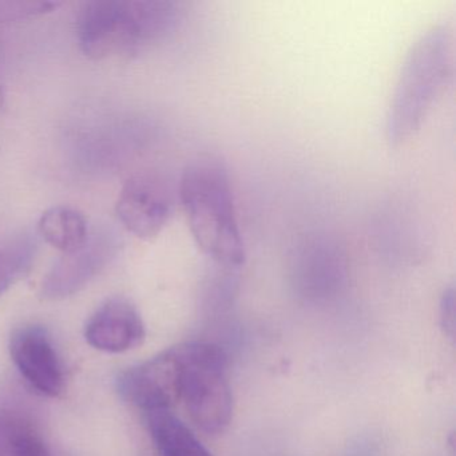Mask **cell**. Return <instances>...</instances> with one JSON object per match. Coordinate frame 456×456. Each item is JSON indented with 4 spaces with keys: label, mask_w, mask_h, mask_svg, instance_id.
I'll return each mask as SVG.
<instances>
[{
    "label": "cell",
    "mask_w": 456,
    "mask_h": 456,
    "mask_svg": "<svg viewBox=\"0 0 456 456\" xmlns=\"http://www.w3.org/2000/svg\"><path fill=\"white\" fill-rule=\"evenodd\" d=\"M178 196L202 253L216 265H244L247 253L225 164L208 154L194 159L181 175Z\"/></svg>",
    "instance_id": "cell-1"
},
{
    "label": "cell",
    "mask_w": 456,
    "mask_h": 456,
    "mask_svg": "<svg viewBox=\"0 0 456 456\" xmlns=\"http://www.w3.org/2000/svg\"><path fill=\"white\" fill-rule=\"evenodd\" d=\"M453 66V38L447 25L424 31L407 53L397 77L386 118L391 146L407 142L420 129L444 92Z\"/></svg>",
    "instance_id": "cell-2"
},
{
    "label": "cell",
    "mask_w": 456,
    "mask_h": 456,
    "mask_svg": "<svg viewBox=\"0 0 456 456\" xmlns=\"http://www.w3.org/2000/svg\"><path fill=\"white\" fill-rule=\"evenodd\" d=\"M180 18L173 2H89L78 18L79 47L94 61L130 57L175 30Z\"/></svg>",
    "instance_id": "cell-3"
},
{
    "label": "cell",
    "mask_w": 456,
    "mask_h": 456,
    "mask_svg": "<svg viewBox=\"0 0 456 456\" xmlns=\"http://www.w3.org/2000/svg\"><path fill=\"white\" fill-rule=\"evenodd\" d=\"M173 351L181 368L180 402L191 420L207 434L225 431L233 416L225 351L209 343L181 344Z\"/></svg>",
    "instance_id": "cell-4"
},
{
    "label": "cell",
    "mask_w": 456,
    "mask_h": 456,
    "mask_svg": "<svg viewBox=\"0 0 456 456\" xmlns=\"http://www.w3.org/2000/svg\"><path fill=\"white\" fill-rule=\"evenodd\" d=\"M175 209L169 183L157 175H137L129 178L119 191L116 213L122 225L142 240L161 233Z\"/></svg>",
    "instance_id": "cell-5"
},
{
    "label": "cell",
    "mask_w": 456,
    "mask_h": 456,
    "mask_svg": "<svg viewBox=\"0 0 456 456\" xmlns=\"http://www.w3.org/2000/svg\"><path fill=\"white\" fill-rule=\"evenodd\" d=\"M116 388L125 402L146 412L170 411L180 402L181 368L173 348L124 370Z\"/></svg>",
    "instance_id": "cell-6"
},
{
    "label": "cell",
    "mask_w": 456,
    "mask_h": 456,
    "mask_svg": "<svg viewBox=\"0 0 456 456\" xmlns=\"http://www.w3.org/2000/svg\"><path fill=\"white\" fill-rule=\"evenodd\" d=\"M10 354L20 375L38 394L60 397L65 392V370L46 328L26 325L15 330Z\"/></svg>",
    "instance_id": "cell-7"
},
{
    "label": "cell",
    "mask_w": 456,
    "mask_h": 456,
    "mask_svg": "<svg viewBox=\"0 0 456 456\" xmlns=\"http://www.w3.org/2000/svg\"><path fill=\"white\" fill-rule=\"evenodd\" d=\"M109 234H94L76 252L66 253L42 281L41 295L46 300H63L84 289L114 255Z\"/></svg>",
    "instance_id": "cell-8"
},
{
    "label": "cell",
    "mask_w": 456,
    "mask_h": 456,
    "mask_svg": "<svg viewBox=\"0 0 456 456\" xmlns=\"http://www.w3.org/2000/svg\"><path fill=\"white\" fill-rule=\"evenodd\" d=\"M145 336V324L140 312L124 297H113L103 303L85 327L87 343L109 354H122L137 348Z\"/></svg>",
    "instance_id": "cell-9"
},
{
    "label": "cell",
    "mask_w": 456,
    "mask_h": 456,
    "mask_svg": "<svg viewBox=\"0 0 456 456\" xmlns=\"http://www.w3.org/2000/svg\"><path fill=\"white\" fill-rule=\"evenodd\" d=\"M148 427L161 456H213L170 411L148 413Z\"/></svg>",
    "instance_id": "cell-10"
},
{
    "label": "cell",
    "mask_w": 456,
    "mask_h": 456,
    "mask_svg": "<svg viewBox=\"0 0 456 456\" xmlns=\"http://www.w3.org/2000/svg\"><path fill=\"white\" fill-rule=\"evenodd\" d=\"M38 231L47 244L63 255L76 252L89 240V228L85 216L68 207H54L39 218Z\"/></svg>",
    "instance_id": "cell-11"
},
{
    "label": "cell",
    "mask_w": 456,
    "mask_h": 456,
    "mask_svg": "<svg viewBox=\"0 0 456 456\" xmlns=\"http://www.w3.org/2000/svg\"><path fill=\"white\" fill-rule=\"evenodd\" d=\"M0 450L6 456H65L58 452L38 427L18 413H0Z\"/></svg>",
    "instance_id": "cell-12"
},
{
    "label": "cell",
    "mask_w": 456,
    "mask_h": 456,
    "mask_svg": "<svg viewBox=\"0 0 456 456\" xmlns=\"http://www.w3.org/2000/svg\"><path fill=\"white\" fill-rule=\"evenodd\" d=\"M33 250L28 242L0 248V295H4L31 264Z\"/></svg>",
    "instance_id": "cell-13"
},
{
    "label": "cell",
    "mask_w": 456,
    "mask_h": 456,
    "mask_svg": "<svg viewBox=\"0 0 456 456\" xmlns=\"http://www.w3.org/2000/svg\"><path fill=\"white\" fill-rule=\"evenodd\" d=\"M50 2H0V22H12L33 15L45 14L57 9Z\"/></svg>",
    "instance_id": "cell-14"
},
{
    "label": "cell",
    "mask_w": 456,
    "mask_h": 456,
    "mask_svg": "<svg viewBox=\"0 0 456 456\" xmlns=\"http://www.w3.org/2000/svg\"><path fill=\"white\" fill-rule=\"evenodd\" d=\"M440 324L445 335L453 338L455 336V290L452 287L444 290L440 300Z\"/></svg>",
    "instance_id": "cell-15"
},
{
    "label": "cell",
    "mask_w": 456,
    "mask_h": 456,
    "mask_svg": "<svg viewBox=\"0 0 456 456\" xmlns=\"http://www.w3.org/2000/svg\"><path fill=\"white\" fill-rule=\"evenodd\" d=\"M4 103V84H2V77H0V106Z\"/></svg>",
    "instance_id": "cell-16"
}]
</instances>
